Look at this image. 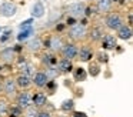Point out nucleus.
I'll return each instance as SVG.
<instances>
[{
  "label": "nucleus",
  "instance_id": "obj_29",
  "mask_svg": "<svg viewBox=\"0 0 133 117\" xmlns=\"http://www.w3.org/2000/svg\"><path fill=\"white\" fill-rule=\"evenodd\" d=\"M109 60V56L106 53H99V61L100 63H106Z\"/></svg>",
  "mask_w": 133,
  "mask_h": 117
},
{
  "label": "nucleus",
  "instance_id": "obj_23",
  "mask_svg": "<svg viewBox=\"0 0 133 117\" xmlns=\"http://www.w3.org/2000/svg\"><path fill=\"white\" fill-rule=\"evenodd\" d=\"M50 47H52L53 50H60V49H62V42H60V39L55 37V39L50 40Z\"/></svg>",
  "mask_w": 133,
  "mask_h": 117
},
{
  "label": "nucleus",
  "instance_id": "obj_20",
  "mask_svg": "<svg viewBox=\"0 0 133 117\" xmlns=\"http://www.w3.org/2000/svg\"><path fill=\"white\" fill-rule=\"evenodd\" d=\"M0 56H2V59H3V60L10 61V60L13 59V49H6V50H3Z\"/></svg>",
  "mask_w": 133,
  "mask_h": 117
},
{
  "label": "nucleus",
  "instance_id": "obj_42",
  "mask_svg": "<svg viewBox=\"0 0 133 117\" xmlns=\"http://www.w3.org/2000/svg\"><path fill=\"white\" fill-rule=\"evenodd\" d=\"M113 2H116V0H113Z\"/></svg>",
  "mask_w": 133,
  "mask_h": 117
},
{
  "label": "nucleus",
  "instance_id": "obj_2",
  "mask_svg": "<svg viewBox=\"0 0 133 117\" xmlns=\"http://www.w3.org/2000/svg\"><path fill=\"white\" fill-rule=\"evenodd\" d=\"M86 34V29H84V26L83 24H76V26H73L72 29H70V31H69V36L72 37V39H82V37Z\"/></svg>",
  "mask_w": 133,
  "mask_h": 117
},
{
  "label": "nucleus",
  "instance_id": "obj_7",
  "mask_svg": "<svg viewBox=\"0 0 133 117\" xmlns=\"http://www.w3.org/2000/svg\"><path fill=\"white\" fill-rule=\"evenodd\" d=\"M102 47L106 49V50H110V49L116 47V39L112 36V34H106L103 37V42H102Z\"/></svg>",
  "mask_w": 133,
  "mask_h": 117
},
{
  "label": "nucleus",
  "instance_id": "obj_40",
  "mask_svg": "<svg viewBox=\"0 0 133 117\" xmlns=\"http://www.w3.org/2000/svg\"><path fill=\"white\" fill-rule=\"evenodd\" d=\"M56 29H57L59 31H62V30H63V29H64V26H63V24H59V26H57V27H56Z\"/></svg>",
  "mask_w": 133,
  "mask_h": 117
},
{
  "label": "nucleus",
  "instance_id": "obj_21",
  "mask_svg": "<svg viewBox=\"0 0 133 117\" xmlns=\"http://www.w3.org/2000/svg\"><path fill=\"white\" fill-rule=\"evenodd\" d=\"M75 79L76 80H86V71H84V68H82V67H79V68H76V71H75Z\"/></svg>",
  "mask_w": 133,
  "mask_h": 117
},
{
  "label": "nucleus",
  "instance_id": "obj_41",
  "mask_svg": "<svg viewBox=\"0 0 133 117\" xmlns=\"http://www.w3.org/2000/svg\"><path fill=\"white\" fill-rule=\"evenodd\" d=\"M0 31H2V27H0Z\"/></svg>",
  "mask_w": 133,
  "mask_h": 117
},
{
  "label": "nucleus",
  "instance_id": "obj_19",
  "mask_svg": "<svg viewBox=\"0 0 133 117\" xmlns=\"http://www.w3.org/2000/svg\"><path fill=\"white\" fill-rule=\"evenodd\" d=\"M4 91L6 93H13L15 91V81L12 79H7L4 81Z\"/></svg>",
  "mask_w": 133,
  "mask_h": 117
},
{
  "label": "nucleus",
  "instance_id": "obj_26",
  "mask_svg": "<svg viewBox=\"0 0 133 117\" xmlns=\"http://www.w3.org/2000/svg\"><path fill=\"white\" fill-rule=\"evenodd\" d=\"M9 113H10V116H16V117H17V116H20V114H22V108L13 106V107L9 108Z\"/></svg>",
  "mask_w": 133,
  "mask_h": 117
},
{
  "label": "nucleus",
  "instance_id": "obj_34",
  "mask_svg": "<svg viewBox=\"0 0 133 117\" xmlns=\"http://www.w3.org/2000/svg\"><path fill=\"white\" fill-rule=\"evenodd\" d=\"M59 17H60V13H56V11H55L53 16L50 17V23H53V22H55V19H59Z\"/></svg>",
  "mask_w": 133,
  "mask_h": 117
},
{
  "label": "nucleus",
  "instance_id": "obj_10",
  "mask_svg": "<svg viewBox=\"0 0 133 117\" xmlns=\"http://www.w3.org/2000/svg\"><path fill=\"white\" fill-rule=\"evenodd\" d=\"M119 37H120L122 40H129L130 37H132V29L129 27V26H122L120 29H119Z\"/></svg>",
  "mask_w": 133,
  "mask_h": 117
},
{
  "label": "nucleus",
  "instance_id": "obj_16",
  "mask_svg": "<svg viewBox=\"0 0 133 117\" xmlns=\"http://www.w3.org/2000/svg\"><path fill=\"white\" fill-rule=\"evenodd\" d=\"M112 0H99L97 2V10L99 11H107L110 9Z\"/></svg>",
  "mask_w": 133,
  "mask_h": 117
},
{
  "label": "nucleus",
  "instance_id": "obj_31",
  "mask_svg": "<svg viewBox=\"0 0 133 117\" xmlns=\"http://www.w3.org/2000/svg\"><path fill=\"white\" fill-rule=\"evenodd\" d=\"M7 111V106H6V103H3V101H0V114H3V113H6Z\"/></svg>",
  "mask_w": 133,
  "mask_h": 117
},
{
  "label": "nucleus",
  "instance_id": "obj_5",
  "mask_svg": "<svg viewBox=\"0 0 133 117\" xmlns=\"http://www.w3.org/2000/svg\"><path fill=\"white\" fill-rule=\"evenodd\" d=\"M77 54L80 56L79 59H80L82 61H89V60L93 57V50L89 47V46H83V47L80 49V51H77Z\"/></svg>",
  "mask_w": 133,
  "mask_h": 117
},
{
  "label": "nucleus",
  "instance_id": "obj_38",
  "mask_svg": "<svg viewBox=\"0 0 133 117\" xmlns=\"http://www.w3.org/2000/svg\"><path fill=\"white\" fill-rule=\"evenodd\" d=\"M46 74H50V76H52V77H55V76H56V71H55V70H53V68H52V67H50V70H49V73H46Z\"/></svg>",
  "mask_w": 133,
  "mask_h": 117
},
{
  "label": "nucleus",
  "instance_id": "obj_3",
  "mask_svg": "<svg viewBox=\"0 0 133 117\" xmlns=\"http://www.w3.org/2000/svg\"><path fill=\"white\" fill-rule=\"evenodd\" d=\"M17 103H19V107H20V108L30 107V104H32V96H30L27 91H24V93H22L20 96H19Z\"/></svg>",
  "mask_w": 133,
  "mask_h": 117
},
{
  "label": "nucleus",
  "instance_id": "obj_4",
  "mask_svg": "<svg viewBox=\"0 0 133 117\" xmlns=\"http://www.w3.org/2000/svg\"><path fill=\"white\" fill-rule=\"evenodd\" d=\"M0 13L6 17H12L16 13V6L12 4V3H3L2 7H0Z\"/></svg>",
  "mask_w": 133,
  "mask_h": 117
},
{
  "label": "nucleus",
  "instance_id": "obj_1",
  "mask_svg": "<svg viewBox=\"0 0 133 117\" xmlns=\"http://www.w3.org/2000/svg\"><path fill=\"white\" fill-rule=\"evenodd\" d=\"M104 23H106V26L109 29H112V30H119V29L123 26V20H122V17L119 16V14H116V13L109 14V16L106 17V20H104Z\"/></svg>",
  "mask_w": 133,
  "mask_h": 117
},
{
  "label": "nucleus",
  "instance_id": "obj_6",
  "mask_svg": "<svg viewBox=\"0 0 133 117\" xmlns=\"http://www.w3.org/2000/svg\"><path fill=\"white\" fill-rule=\"evenodd\" d=\"M77 47H76L75 44H67L66 47L63 49V56L66 57L67 60H72L75 59L76 56H77Z\"/></svg>",
  "mask_w": 133,
  "mask_h": 117
},
{
  "label": "nucleus",
  "instance_id": "obj_18",
  "mask_svg": "<svg viewBox=\"0 0 133 117\" xmlns=\"http://www.w3.org/2000/svg\"><path fill=\"white\" fill-rule=\"evenodd\" d=\"M22 71H23L24 76H27L30 79V77L35 74V71H33V67L29 64V63H23V66H22Z\"/></svg>",
  "mask_w": 133,
  "mask_h": 117
},
{
  "label": "nucleus",
  "instance_id": "obj_33",
  "mask_svg": "<svg viewBox=\"0 0 133 117\" xmlns=\"http://www.w3.org/2000/svg\"><path fill=\"white\" fill-rule=\"evenodd\" d=\"M72 117H87V116L83 113V111H76V113L72 114Z\"/></svg>",
  "mask_w": 133,
  "mask_h": 117
},
{
  "label": "nucleus",
  "instance_id": "obj_28",
  "mask_svg": "<svg viewBox=\"0 0 133 117\" xmlns=\"http://www.w3.org/2000/svg\"><path fill=\"white\" fill-rule=\"evenodd\" d=\"M32 23H33L32 19H29V20H26V22H23V23L20 24V30H26V29L32 27Z\"/></svg>",
  "mask_w": 133,
  "mask_h": 117
},
{
  "label": "nucleus",
  "instance_id": "obj_25",
  "mask_svg": "<svg viewBox=\"0 0 133 117\" xmlns=\"http://www.w3.org/2000/svg\"><path fill=\"white\" fill-rule=\"evenodd\" d=\"M89 73H90V76H93V77L99 76V73H100V68H99V66H96V64H90V67H89Z\"/></svg>",
  "mask_w": 133,
  "mask_h": 117
},
{
  "label": "nucleus",
  "instance_id": "obj_12",
  "mask_svg": "<svg viewBox=\"0 0 133 117\" xmlns=\"http://www.w3.org/2000/svg\"><path fill=\"white\" fill-rule=\"evenodd\" d=\"M57 68L60 71H63V73H66V71H70L73 68V66H72V61L70 60H67V59H64V60H62V61H59V64H57Z\"/></svg>",
  "mask_w": 133,
  "mask_h": 117
},
{
  "label": "nucleus",
  "instance_id": "obj_27",
  "mask_svg": "<svg viewBox=\"0 0 133 117\" xmlns=\"http://www.w3.org/2000/svg\"><path fill=\"white\" fill-rule=\"evenodd\" d=\"M44 61H46L47 64H50V66L57 64V59H56L55 56H46V57H44Z\"/></svg>",
  "mask_w": 133,
  "mask_h": 117
},
{
  "label": "nucleus",
  "instance_id": "obj_9",
  "mask_svg": "<svg viewBox=\"0 0 133 117\" xmlns=\"http://www.w3.org/2000/svg\"><path fill=\"white\" fill-rule=\"evenodd\" d=\"M43 14H44V6L40 2L35 3L32 7V16L33 17H42Z\"/></svg>",
  "mask_w": 133,
  "mask_h": 117
},
{
  "label": "nucleus",
  "instance_id": "obj_8",
  "mask_svg": "<svg viewBox=\"0 0 133 117\" xmlns=\"http://www.w3.org/2000/svg\"><path fill=\"white\" fill-rule=\"evenodd\" d=\"M84 11V4L83 3H73L69 6V13L72 16H80Z\"/></svg>",
  "mask_w": 133,
  "mask_h": 117
},
{
  "label": "nucleus",
  "instance_id": "obj_22",
  "mask_svg": "<svg viewBox=\"0 0 133 117\" xmlns=\"http://www.w3.org/2000/svg\"><path fill=\"white\" fill-rule=\"evenodd\" d=\"M27 46H29L30 50H39V47H40V39H37V37H36V39H32Z\"/></svg>",
  "mask_w": 133,
  "mask_h": 117
},
{
  "label": "nucleus",
  "instance_id": "obj_30",
  "mask_svg": "<svg viewBox=\"0 0 133 117\" xmlns=\"http://www.w3.org/2000/svg\"><path fill=\"white\" fill-rule=\"evenodd\" d=\"M10 34H12V30H7L6 33L3 34V36L0 37V42H6V40L9 39V37H10Z\"/></svg>",
  "mask_w": 133,
  "mask_h": 117
},
{
  "label": "nucleus",
  "instance_id": "obj_15",
  "mask_svg": "<svg viewBox=\"0 0 133 117\" xmlns=\"http://www.w3.org/2000/svg\"><path fill=\"white\" fill-rule=\"evenodd\" d=\"M16 81H17V84L20 86V87H29L30 83H32V80H30L27 76L22 74V76H19V77H17V80H16Z\"/></svg>",
  "mask_w": 133,
  "mask_h": 117
},
{
  "label": "nucleus",
  "instance_id": "obj_36",
  "mask_svg": "<svg viewBox=\"0 0 133 117\" xmlns=\"http://www.w3.org/2000/svg\"><path fill=\"white\" fill-rule=\"evenodd\" d=\"M36 117H50L49 113H46V111H42V113H37V116Z\"/></svg>",
  "mask_w": 133,
  "mask_h": 117
},
{
  "label": "nucleus",
  "instance_id": "obj_43",
  "mask_svg": "<svg viewBox=\"0 0 133 117\" xmlns=\"http://www.w3.org/2000/svg\"><path fill=\"white\" fill-rule=\"evenodd\" d=\"M0 70H2V67H0Z\"/></svg>",
  "mask_w": 133,
  "mask_h": 117
},
{
  "label": "nucleus",
  "instance_id": "obj_37",
  "mask_svg": "<svg viewBox=\"0 0 133 117\" xmlns=\"http://www.w3.org/2000/svg\"><path fill=\"white\" fill-rule=\"evenodd\" d=\"M46 86H47V87H49V88H55V81H49V83H46Z\"/></svg>",
  "mask_w": 133,
  "mask_h": 117
},
{
  "label": "nucleus",
  "instance_id": "obj_11",
  "mask_svg": "<svg viewBox=\"0 0 133 117\" xmlns=\"http://www.w3.org/2000/svg\"><path fill=\"white\" fill-rule=\"evenodd\" d=\"M35 84L36 86H39V87H43V86H46V83L49 81V79H47V76L44 73H36V76H35Z\"/></svg>",
  "mask_w": 133,
  "mask_h": 117
},
{
  "label": "nucleus",
  "instance_id": "obj_32",
  "mask_svg": "<svg viewBox=\"0 0 133 117\" xmlns=\"http://www.w3.org/2000/svg\"><path fill=\"white\" fill-rule=\"evenodd\" d=\"M36 116H37V110H36V108H29L27 117H36Z\"/></svg>",
  "mask_w": 133,
  "mask_h": 117
},
{
  "label": "nucleus",
  "instance_id": "obj_17",
  "mask_svg": "<svg viewBox=\"0 0 133 117\" xmlns=\"http://www.w3.org/2000/svg\"><path fill=\"white\" fill-rule=\"evenodd\" d=\"M100 37H103V31H102V29L100 27H95V29H92L90 30V39L92 40H99Z\"/></svg>",
  "mask_w": 133,
  "mask_h": 117
},
{
  "label": "nucleus",
  "instance_id": "obj_35",
  "mask_svg": "<svg viewBox=\"0 0 133 117\" xmlns=\"http://www.w3.org/2000/svg\"><path fill=\"white\" fill-rule=\"evenodd\" d=\"M75 23H76L75 17H69V19H67V24H69V26H75Z\"/></svg>",
  "mask_w": 133,
  "mask_h": 117
},
{
  "label": "nucleus",
  "instance_id": "obj_13",
  "mask_svg": "<svg viewBox=\"0 0 133 117\" xmlns=\"http://www.w3.org/2000/svg\"><path fill=\"white\" fill-rule=\"evenodd\" d=\"M46 94H43V93H37V94H35V96L32 97V101L35 103L36 106H43V104H46Z\"/></svg>",
  "mask_w": 133,
  "mask_h": 117
},
{
  "label": "nucleus",
  "instance_id": "obj_39",
  "mask_svg": "<svg viewBox=\"0 0 133 117\" xmlns=\"http://www.w3.org/2000/svg\"><path fill=\"white\" fill-rule=\"evenodd\" d=\"M84 13H86V16H90V13H92V9H90V7H86V9H84Z\"/></svg>",
  "mask_w": 133,
  "mask_h": 117
},
{
  "label": "nucleus",
  "instance_id": "obj_14",
  "mask_svg": "<svg viewBox=\"0 0 133 117\" xmlns=\"http://www.w3.org/2000/svg\"><path fill=\"white\" fill-rule=\"evenodd\" d=\"M33 33H35L33 27H29V29H26V30H22L20 33L17 34V40H19V42H23V40H26L27 37H30V36H32Z\"/></svg>",
  "mask_w": 133,
  "mask_h": 117
},
{
  "label": "nucleus",
  "instance_id": "obj_24",
  "mask_svg": "<svg viewBox=\"0 0 133 117\" xmlns=\"http://www.w3.org/2000/svg\"><path fill=\"white\" fill-rule=\"evenodd\" d=\"M73 107H75V103H73V100H66V101H63V104H62V110H64V111L72 110Z\"/></svg>",
  "mask_w": 133,
  "mask_h": 117
}]
</instances>
